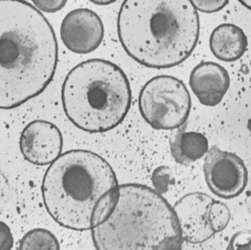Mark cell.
Returning <instances> with one entry per match:
<instances>
[{"mask_svg": "<svg viewBox=\"0 0 251 250\" xmlns=\"http://www.w3.org/2000/svg\"><path fill=\"white\" fill-rule=\"evenodd\" d=\"M119 190L110 163L86 150L61 154L50 164L41 187L49 215L74 231H88L104 222L118 201Z\"/></svg>", "mask_w": 251, "mask_h": 250, "instance_id": "2", "label": "cell"}, {"mask_svg": "<svg viewBox=\"0 0 251 250\" xmlns=\"http://www.w3.org/2000/svg\"><path fill=\"white\" fill-rule=\"evenodd\" d=\"M231 213L227 205L214 200L211 206V226L214 233L222 232L229 224Z\"/></svg>", "mask_w": 251, "mask_h": 250, "instance_id": "15", "label": "cell"}, {"mask_svg": "<svg viewBox=\"0 0 251 250\" xmlns=\"http://www.w3.org/2000/svg\"><path fill=\"white\" fill-rule=\"evenodd\" d=\"M169 144L173 158L181 165H190L208 151V141L204 135L187 132L181 127L171 134Z\"/></svg>", "mask_w": 251, "mask_h": 250, "instance_id": "13", "label": "cell"}, {"mask_svg": "<svg viewBox=\"0 0 251 250\" xmlns=\"http://www.w3.org/2000/svg\"><path fill=\"white\" fill-rule=\"evenodd\" d=\"M248 170H249V181H248V186H247V196H246V205L248 207V210L250 211L251 214V160L248 165Z\"/></svg>", "mask_w": 251, "mask_h": 250, "instance_id": "20", "label": "cell"}, {"mask_svg": "<svg viewBox=\"0 0 251 250\" xmlns=\"http://www.w3.org/2000/svg\"><path fill=\"white\" fill-rule=\"evenodd\" d=\"M230 75L225 68L213 62H203L194 68L190 76L192 91L207 107L220 104L230 87Z\"/></svg>", "mask_w": 251, "mask_h": 250, "instance_id": "11", "label": "cell"}, {"mask_svg": "<svg viewBox=\"0 0 251 250\" xmlns=\"http://www.w3.org/2000/svg\"><path fill=\"white\" fill-rule=\"evenodd\" d=\"M118 32L134 61L147 68L169 69L195 50L200 18L191 0H125Z\"/></svg>", "mask_w": 251, "mask_h": 250, "instance_id": "3", "label": "cell"}, {"mask_svg": "<svg viewBox=\"0 0 251 250\" xmlns=\"http://www.w3.org/2000/svg\"><path fill=\"white\" fill-rule=\"evenodd\" d=\"M61 38L65 46L74 53H91L100 46L104 38L102 20L92 10H73L62 22Z\"/></svg>", "mask_w": 251, "mask_h": 250, "instance_id": "8", "label": "cell"}, {"mask_svg": "<svg viewBox=\"0 0 251 250\" xmlns=\"http://www.w3.org/2000/svg\"><path fill=\"white\" fill-rule=\"evenodd\" d=\"M230 0H191L195 8L202 13H215L227 6Z\"/></svg>", "mask_w": 251, "mask_h": 250, "instance_id": "17", "label": "cell"}, {"mask_svg": "<svg viewBox=\"0 0 251 250\" xmlns=\"http://www.w3.org/2000/svg\"><path fill=\"white\" fill-rule=\"evenodd\" d=\"M203 173L207 187L220 199H235L248 186L249 170L243 159L217 147H212L206 152Z\"/></svg>", "mask_w": 251, "mask_h": 250, "instance_id": "7", "label": "cell"}, {"mask_svg": "<svg viewBox=\"0 0 251 250\" xmlns=\"http://www.w3.org/2000/svg\"><path fill=\"white\" fill-rule=\"evenodd\" d=\"M57 64L56 34L42 13L25 0H0V109L41 94Z\"/></svg>", "mask_w": 251, "mask_h": 250, "instance_id": "1", "label": "cell"}, {"mask_svg": "<svg viewBox=\"0 0 251 250\" xmlns=\"http://www.w3.org/2000/svg\"><path fill=\"white\" fill-rule=\"evenodd\" d=\"M131 99L130 84L124 71L101 59L75 67L62 86L67 118L89 133L107 132L121 125L128 114Z\"/></svg>", "mask_w": 251, "mask_h": 250, "instance_id": "5", "label": "cell"}, {"mask_svg": "<svg viewBox=\"0 0 251 250\" xmlns=\"http://www.w3.org/2000/svg\"><path fill=\"white\" fill-rule=\"evenodd\" d=\"M91 236L96 250H180L183 242L174 208L140 184L120 185L113 211Z\"/></svg>", "mask_w": 251, "mask_h": 250, "instance_id": "4", "label": "cell"}, {"mask_svg": "<svg viewBox=\"0 0 251 250\" xmlns=\"http://www.w3.org/2000/svg\"><path fill=\"white\" fill-rule=\"evenodd\" d=\"M212 54L220 61L235 62L243 57L248 48V37L244 30L232 24L218 25L209 40Z\"/></svg>", "mask_w": 251, "mask_h": 250, "instance_id": "12", "label": "cell"}, {"mask_svg": "<svg viewBox=\"0 0 251 250\" xmlns=\"http://www.w3.org/2000/svg\"><path fill=\"white\" fill-rule=\"evenodd\" d=\"M20 150L25 159L34 165L51 164L61 155L62 133L49 122L33 121L22 131Z\"/></svg>", "mask_w": 251, "mask_h": 250, "instance_id": "9", "label": "cell"}, {"mask_svg": "<svg viewBox=\"0 0 251 250\" xmlns=\"http://www.w3.org/2000/svg\"><path fill=\"white\" fill-rule=\"evenodd\" d=\"M89 1H91L96 5H109L116 2L117 0H89Z\"/></svg>", "mask_w": 251, "mask_h": 250, "instance_id": "21", "label": "cell"}, {"mask_svg": "<svg viewBox=\"0 0 251 250\" xmlns=\"http://www.w3.org/2000/svg\"><path fill=\"white\" fill-rule=\"evenodd\" d=\"M241 4H243L246 8L251 10V0H238Z\"/></svg>", "mask_w": 251, "mask_h": 250, "instance_id": "22", "label": "cell"}, {"mask_svg": "<svg viewBox=\"0 0 251 250\" xmlns=\"http://www.w3.org/2000/svg\"><path fill=\"white\" fill-rule=\"evenodd\" d=\"M226 250H251V230L236 233Z\"/></svg>", "mask_w": 251, "mask_h": 250, "instance_id": "16", "label": "cell"}, {"mask_svg": "<svg viewBox=\"0 0 251 250\" xmlns=\"http://www.w3.org/2000/svg\"><path fill=\"white\" fill-rule=\"evenodd\" d=\"M213 200L203 194H191L174 205L183 241L192 244L202 243L215 234L211 226Z\"/></svg>", "mask_w": 251, "mask_h": 250, "instance_id": "10", "label": "cell"}, {"mask_svg": "<svg viewBox=\"0 0 251 250\" xmlns=\"http://www.w3.org/2000/svg\"><path fill=\"white\" fill-rule=\"evenodd\" d=\"M19 250H60V244L50 231L38 228L23 237Z\"/></svg>", "mask_w": 251, "mask_h": 250, "instance_id": "14", "label": "cell"}, {"mask_svg": "<svg viewBox=\"0 0 251 250\" xmlns=\"http://www.w3.org/2000/svg\"><path fill=\"white\" fill-rule=\"evenodd\" d=\"M34 6L45 13H55L65 7L68 0H31Z\"/></svg>", "mask_w": 251, "mask_h": 250, "instance_id": "18", "label": "cell"}, {"mask_svg": "<svg viewBox=\"0 0 251 250\" xmlns=\"http://www.w3.org/2000/svg\"><path fill=\"white\" fill-rule=\"evenodd\" d=\"M14 246V239L9 226L0 221V250H11Z\"/></svg>", "mask_w": 251, "mask_h": 250, "instance_id": "19", "label": "cell"}, {"mask_svg": "<svg viewBox=\"0 0 251 250\" xmlns=\"http://www.w3.org/2000/svg\"><path fill=\"white\" fill-rule=\"evenodd\" d=\"M192 107L186 85L178 78L159 75L149 80L139 95V110L156 130H174L186 124Z\"/></svg>", "mask_w": 251, "mask_h": 250, "instance_id": "6", "label": "cell"}]
</instances>
